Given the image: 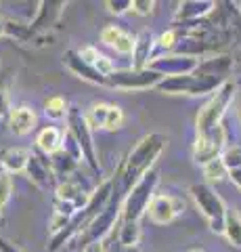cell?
<instances>
[{"instance_id": "obj_1", "label": "cell", "mask_w": 241, "mask_h": 252, "mask_svg": "<svg viewBox=\"0 0 241 252\" xmlns=\"http://www.w3.org/2000/svg\"><path fill=\"white\" fill-rule=\"evenodd\" d=\"M166 145H168V137H164L161 132H151V135H145L134 145V149H130V154L126 156V160H124L118 166L115 175L111 177L113 185L118 187L120 191L128 193L130 189L147 175V172L153 170L155 160H158L160 154L164 152Z\"/></svg>"}, {"instance_id": "obj_2", "label": "cell", "mask_w": 241, "mask_h": 252, "mask_svg": "<svg viewBox=\"0 0 241 252\" xmlns=\"http://www.w3.org/2000/svg\"><path fill=\"white\" fill-rule=\"evenodd\" d=\"M111 187H113V185H111V179H105L103 183H99L97 189H92V193H90V198H88V202H86V206H84L82 210H78L76 215H74V219L69 220V223H67L59 233L51 235V244H49V250H51V252L61 250V248L65 246V244L74 242L78 235H80L84 229H86L90 220L105 208L107 202H109V198H111Z\"/></svg>"}, {"instance_id": "obj_3", "label": "cell", "mask_w": 241, "mask_h": 252, "mask_svg": "<svg viewBox=\"0 0 241 252\" xmlns=\"http://www.w3.org/2000/svg\"><path fill=\"white\" fill-rule=\"evenodd\" d=\"M233 99H235V84H233L231 80H227L220 89H216L212 93V97H210L197 112V116H195V135H206V132L218 128V126L222 124V118H224V114H227L229 105L233 103Z\"/></svg>"}, {"instance_id": "obj_4", "label": "cell", "mask_w": 241, "mask_h": 252, "mask_svg": "<svg viewBox=\"0 0 241 252\" xmlns=\"http://www.w3.org/2000/svg\"><path fill=\"white\" fill-rule=\"evenodd\" d=\"M158 185H160V172L158 170H149L126 193V198H124V204H122V220L138 223V220L145 217L147 206H149V202L153 200Z\"/></svg>"}, {"instance_id": "obj_5", "label": "cell", "mask_w": 241, "mask_h": 252, "mask_svg": "<svg viewBox=\"0 0 241 252\" xmlns=\"http://www.w3.org/2000/svg\"><path fill=\"white\" fill-rule=\"evenodd\" d=\"M189 193H191L193 202H195L197 210L206 217L210 229L214 233H222L224 231V217H227V204L214 191V187L208 183H193Z\"/></svg>"}, {"instance_id": "obj_6", "label": "cell", "mask_w": 241, "mask_h": 252, "mask_svg": "<svg viewBox=\"0 0 241 252\" xmlns=\"http://www.w3.org/2000/svg\"><path fill=\"white\" fill-rule=\"evenodd\" d=\"M65 122H67V132L76 139V143L80 145L82 160L88 164L95 175H101V166L97 160V147H95V139H92V128L86 120V116L78 107H69Z\"/></svg>"}, {"instance_id": "obj_7", "label": "cell", "mask_w": 241, "mask_h": 252, "mask_svg": "<svg viewBox=\"0 0 241 252\" xmlns=\"http://www.w3.org/2000/svg\"><path fill=\"white\" fill-rule=\"evenodd\" d=\"M161 80H164V76L153 72L151 67L145 69L126 67V69H115L107 78V86L115 91H147V89H155Z\"/></svg>"}, {"instance_id": "obj_8", "label": "cell", "mask_w": 241, "mask_h": 252, "mask_svg": "<svg viewBox=\"0 0 241 252\" xmlns=\"http://www.w3.org/2000/svg\"><path fill=\"white\" fill-rule=\"evenodd\" d=\"M199 65V57H191V55H183V53H166L160 57L151 59V63L147 67H151L153 72L161 74L164 78L170 76H187L193 74Z\"/></svg>"}, {"instance_id": "obj_9", "label": "cell", "mask_w": 241, "mask_h": 252, "mask_svg": "<svg viewBox=\"0 0 241 252\" xmlns=\"http://www.w3.org/2000/svg\"><path fill=\"white\" fill-rule=\"evenodd\" d=\"M185 212V202L172 193H155L145 215L155 225H168Z\"/></svg>"}, {"instance_id": "obj_10", "label": "cell", "mask_w": 241, "mask_h": 252, "mask_svg": "<svg viewBox=\"0 0 241 252\" xmlns=\"http://www.w3.org/2000/svg\"><path fill=\"white\" fill-rule=\"evenodd\" d=\"M224 141H227V132H224L222 124L218 128L206 132V135H195V143H193V160H195V164L206 166L208 162L220 158Z\"/></svg>"}, {"instance_id": "obj_11", "label": "cell", "mask_w": 241, "mask_h": 252, "mask_svg": "<svg viewBox=\"0 0 241 252\" xmlns=\"http://www.w3.org/2000/svg\"><path fill=\"white\" fill-rule=\"evenodd\" d=\"M67 6V2L63 0H44V2H38V13L34 21L29 23V40L32 38H40V36H49V32L59 23L61 13Z\"/></svg>"}, {"instance_id": "obj_12", "label": "cell", "mask_w": 241, "mask_h": 252, "mask_svg": "<svg viewBox=\"0 0 241 252\" xmlns=\"http://www.w3.org/2000/svg\"><path fill=\"white\" fill-rule=\"evenodd\" d=\"M26 175L29 181H32V185H36L40 191L57 189V185H59V181L55 179V175H53V170L49 166V158L38 154V152H29Z\"/></svg>"}, {"instance_id": "obj_13", "label": "cell", "mask_w": 241, "mask_h": 252, "mask_svg": "<svg viewBox=\"0 0 241 252\" xmlns=\"http://www.w3.org/2000/svg\"><path fill=\"white\" fill-rule=\"evenodd\" d=\"M90 193H92V189H88L82 181H78L74 177L61 181V183L57 185V189H55V198L61 200V202L72 204V206H76V210H82L84 206H86Z\"/></svg>"}, {"instance_id": "obj_14", "label": "cell", "mask_w": 241, "mask_h": 252, "mask_svg": "<svg viewBox=\"0 0 241 252\" xmlns=\"http://www.w3.org/2000/svg\"><path fill=\"white\" fill-rule=\"evenodd\" d=\"M63 65L72 72L74 76L82 78V80H86L90 84H99V86H107V78H103L95 67L90 65V63L84 61L80 55H78V51H65L63 53Z\"/></svg>"}, {"instance_id": "obj_15", "label": "cell", "mask_w": 241, "mask_h": 252, "mask_svg": "<svg viewBox=\"0 0 241 252\" xmlns=\"http://www.w3.org/2000/svg\"><path fill=\"white\" fill-rule=\"evenodd\" d=\"M216 2L212 0H185V2L178 4V9L174 13V23L176 26H187V23H195L199 19L208 17L210 13L214 11Z\"/></svg>"}, {"instance_id": "obj_16", "label": "cell", "mask_w": 241, "mask_h": 252, "mask_svg": "<svg viewBox=\"0 0 241 252\" xmlns=\"http://www.w3.org/2000/svg\"><path fill=\"white\" fill-rule=\"evenodd\" d=\"M6 122H9V130L13 135L23 137L36 128V114L32 107L17 105V107H11L9 116H6Z\"/></svg>"}, {"instance_id": "obj_17", "label": "cell", "mask_w": 241, "mask_h": 252, "mask_svg": "<svg viewBox=\"0 0 241 252\" xmlns=\"http://www.w3.org/2000/svg\"><path fill=\"white\" fill-rule=\"evenodd\" d=\"M101 40L120 55H132V49H134V36L124 32L120 26L103 28L101 30Z\"/></svg>"}, {"instance_id": "obj_18", "label": "cell", "mask_w": 241, "mask_h": 252, "mask_svg": "<svg viewBox=\"0 0 241 252\" xmlns=\"http://www.w3.org/2000/svg\"><path fill=\"white\" fill-rule=\"evenodd\" d=\"M155 46V38L149 30H143L138 36H134V49H132V67L134 69H145L151 63V51Z\"/></svg>"}, {"instance_id": "obj_19", "label": "cell", "mask_w": 241, "mask_h": 252, "mask_svg": "<svg viewBox=\"0 0 241 252\" xmlns=\"http://www.w3.org/2000/svg\"><path fill=\"white\" fill-rule=\"evenodd\" d=\"M29 152L23 147H4L0 152V166L6 175H17V172H26Z\"/></svg>"}, {"instance_id": "obj_20", "label": "cell", "mask_w": 241, "mask_h": 252, "mask_svg": "<svg viewBox=\"0 0 241 252\" xmlns=\"http://www.w3.org/2000/svg\"><path fill=\"white\" fill-rule=\"evenodd\" d=\"M231 67H233V59L229 57V55H216V57L199 59V65H197L195 72L220 78V80H229L227 76L231 74Z\"/></svg>"}, {"instance_id": "obj_21", "label": "cell", "mask_w": 241, "mask_h": 252, "mask_svg": "<svg viewBox=\"0 0 241 252\" xmlns=\"http://www.w3.org/2000/svg\"><path fill=\"white\" fill-rule=\"evenodd\" d=\"M49 166L53 170V175H55V179L61 183V181L74 177V172L78 170V160L69 156L67 152H63V149H59V152L49 156Z\"/></svg>"}, {"instance_id": "obj_22", "label": "cell", "mask_w": 241, "mask_h": 252, "mask_svg": "<svg viewBox=\"0 0 241 252\" xmlns=\"http://www.w3.org/2000/svg\"><path fill=\"white\" fill-rule=\"evenodd\" d=\"M61 145H63V132H61L57 126H46L36 135V147L42 156H53L55 152H59Z\"/></svg>"}, {"instance_id": "obj_23", "label": "cell", "mask_w": 241, "mask_h": 252, "mask_svg": "<svg viewBox=\"0 0 241 252\" xmlns=\"http://www.w3.org/2000/svg\"><path fill=\"white\" fill-rule=\"evenodd\" d=\"M155 89H158L160 93H164V94H191V91H193V74L164 78V80L155 86Z\"/></svg>"}, {"instance_id": "obj_24", "label": "cell", "mask_w": 241, "mask_h": 252, "mask_svg": "<svg viewBox=\"0 0 241 252\" xmlns=\"http://www.w3.org/2000/svg\"><path fill=\"white\" fill-rule=\"evenodd\" d=\"M222 235L229 240L231 246L241 248V212L237 208L227 206V217H224V231Z\"/></svg>"}, {"instance_id": "obj_25", "label": "cell", "mask_w": 241, "mask_h": 252, "mask_svg": "<svg viewBox=\"0 0 241 252\" xmlns=\"http://www.w3.org/2000/svg\"><path fill=\"white\" fill-rule=\"evenodd\" d=\"M115 240H118L122 246H126V248H136L138 240H141V227H138V223L120 220V229H118Z\"/></svg>"}, {"instance_id": "obj_26", "label": "cell", "mask_w": 241, "mask_h": 252, "mask_svg": "<svg viewBox=\"0 0 241 252\" xmlns=\"http://www.w3.org/2000/svg\"><path fill=\"white\" fill-rule=\"evenodd\" d=\"M67 112H69L67 101L63 97H59V94L49 97L44 101V114H46V118H51V120H63V118H67Z\"/></svg>"}, {"instance_id": "obj_27", "label": "cell", "mask_w": 241, "mask_h": 252, "mask_svg": "<svg viewBox=\"0 0 241 252\" xmlns=\"http://www.w3.org/2000/svg\"><path fill=\"white\" fill-rule=\"evenodd\" d=\"M204 177L208 181V185L210 183H220V181H224L229 177V170L224 168V164H222L220 158H216V160L208 162L204 166Z\"/></svg>"}, {"instance_id": "obj_28", "label": "cell", "mask_w": 241, "mask_h": 252, "mask_svg": "<svg viewBox=\"0 0 241 252\" xmlns=\"http://www.w3.org/2000/svg\"><path fill=\"white\" fill-rule=\"evenodd\" d=\"M220 160L224 164V168L229 172L235 170V168H241V145H229L222 149L220 154Z\"/></svg>"}, {"instance_id": "obj_29", "label": "cell", "mask_w": 241, "mask_h": 252, "mask_svg": "<svg viewBox=\"0 0 241 252\" xmlns=\"http://www.w3.org/2000/svg\"><path fill=\"white\" fill-rule=\"evenodd\" d=\"M124 120H126V116H124L122 107L109 103V107H107V116H105V126H103V130H118V128H122V126H124Z\"/></svg>"}, {"instance_id": "obj_30", "label": "cell", "mask_w": 241, "mask_h": 252, "mask_svg": "<svg viewBox=\"0 0 241 252\" xmlns=\"http://www.w3.org/2000/svg\"><path fill=\"white\" fill-rule=\"evenodd\" d=\"M178 40H181V34H178V28H172L164 32L158 40H155V46H160L161 51H172L174 46L178 44Z\"/></svg>"}, {"instance_id": "obj_31", "label": "cell", "mask_w": 241, "mask_h": 252, "mask_svg": "<svg viewBox=\"0 0 241 252\" xmlns=\"http://www.w3.org/2000/svg\"><path fill=\"white\" fill-rule=\"evenodd\" d=\"M11 193H13L11 175H6V172H0V210H2L6 206V202L11 200Z\"/></svg>"}, {"instance_id": "obj_32", "label": "cell", "mask_w": 241, "mask_h": 252, "mask_svg": "<svg viewBox=\"0 0 241 252\" xmlns=\"http://www.w3.org/2000/svg\"><path fill=\"white\" fill-rule=\"evenodd\" d=\"M61 149H63V152H67L69 156L72 158H76L78 162L82 160V152H80V145L76 143V139L69 135V132H63V145H61Z\"/></svg>"}, {"instance_id": "obj_33", "label": "cell", "mask_w": 241, "mask_h": 252, "mask_svg": "<svg viewBox=\"0 0 241 252\" xmlns=\"http://www.w3.org/2000/svg\"><path fill=\"white\" fill-rule=\"evenodd\" d=\"M105 6L111 15H124L132 9V0H107Z\"/></svg>"}, {"instance_id": "obj_34", "label": "cell", "mask_w": 241, "mask_h": 252, "mask_svg": "<svg viewBox=\"0 0 241 252\" xmlns=\"http://www.w3.org/2000/svg\"><path fill=\"white\" fill-rule=\"evenodd\" d=\"M153 6L155 2H151V0H132V13H136V15H141V17H147L151 11H153Z\"/></svg>"}, {"instance_id": "obj_35", "label": "cell", "mask_w": 241, "mask_h": 252, "mask_svg": "<svg viewBox=\"0 0 241 252\" xmlns=\"http://www.w3.org/2000/svg\"><path fill=\"white\" fill-rule=\"evenodd\" d=\"M11 112V101H9V86L0 82V118H6Z\"/></svg>"}, {"instance_id": "obj_36", "label": "cell", "mask_w": 241, "mask_h": 252, "mask_svg": "<svg viewBox=\"0 0 241 252\" xmlns=\"http://www.w3.org/2000/svg\"><path fill=\"white\" fill-rule=\"evenodd\" d=\"M78 55H80V57L86 61V63H90V65H95L97 59L101 57V53H99L97 46H90V44H88V46H82V49L78 51Z\"/></svg>"}, {"instance_id": "obj_37", "label": "cell", "mask_w": 241, "mask_h": 252, "mask_svg": "<svg viewBox=\"0 0 241 252\" xmlns=\"http://www.w3.org/2000/svg\"><path fill=\"white\" fill-rule=\"evenodd\" d=\"M105 252H138V248H126V246H122V244L118 240H111V238H107L105 242Z\"/></svg>"}, {"instance_id": "obj_38", "label": "cell", "mask_w": 241, "mask_h": 252, "mask_svg": "<svg viewBox=\"0 0 241 252\" xmlns=\"http://www.w3.org/2000/svg\"><path fill=\"white\" fill-rule=\"evenodd\" d=\"M0 252H26V250H21L17 244H13L11 240H6L0 235Z\"/></svg>"}, {"instance_id": "obj_39", "label": "cell", "mask_w": 241, "mask_h": 252, "mask_svg": "<svg viewBox=\"0 0 241 252\" xmlns=\"http://www.w3.org/2000/svg\"><path fill=\"white\" fill-rule=\"evenodd\" d=\"M82 252H105V244L103 242H92V244H86L82 248Z\"/></svg>"}, {"instance_id": "obj_40", "label": "cell", "mask_w": 241, "mask_h": 252, "mask_svg": "<svg viewBox=\"0 0 241 252\" xmlns=\"http://www.w3.org/2000/svg\"><path fill=\"white\" fill-rule=\"evenodd\" d=\"M229 179L233 181V183H235V187H237L239 191H241V168L231 170V172H229Z\"/></svg>"}, {"instance_id": "obj_41", "label": "cell", "mask_w": 241, "mask_h": 252, "mask_svg": "<svg viewBox=\"0 0 241 252\" xmlns=\"http://www.w3.org/2000/svg\"><path fill=\"white\" fill-rule=\"evenodd\" d=\"M6 36V19L0 17V38H4Z\"/></svg>"}, {"instance_id": "obj_42", "label": "cell", "mask_w": 241, "mask_h": 252, "mask_svg": "<svg viewBox=\"0 0 241 252\" xmlns=\"http://www.w3.org/2000/svg\"><path fill=\"white\" fill-rule=\"evenodd\" d=\"M187 252H204L201 248H193V250H187Z\"/></svg>"}, {"instance_id": "obj_43", "label": "cell", "mask_w": 241, "mask_h": 252, "mask_svg": "<svg viewBox=\"0 0 241 252\" xmlns=\"http://www.w3.org/2000/svg\"><path fill=\"white\" fill-rule=\"evenodd\" d=\"M237 59H239V61H241V49H239V51H237Z\"/></svg>"}, {"instance_id": "obj_44", "label": "cell", "mask_w": 241, "mask_h": 252, "mask_svg": "<svg viewBox=\"0 0 241 252\" xmlns=\"http://www.w3.org/2000/svg\"><path fill=\"white\" fill-rule=\"evenodd\" d=\"M239 118H241V103H239Z\"/></svg>"}, {"instance_id": "obj_45", "label": "cell", "mask_w": 241, "mask_h": 252, "mask_svg": "<svg viewBox=\"0 0 241 252\" xmlns=\"http://www.w3.org/2000/svg\"><path fill=\"white\" fill-rule=\"evenodd\" d=\"M0 220H2V210H0Z\"/></svg>"}]
</instances>
